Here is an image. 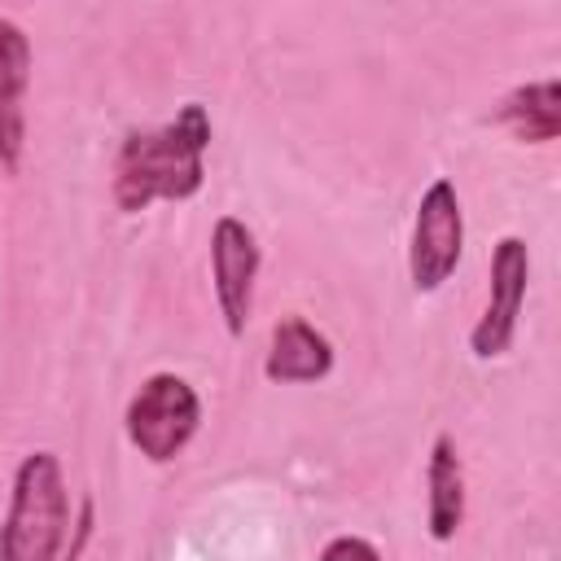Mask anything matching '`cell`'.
I'll use <instances>...</instances> for the list:
<instances>
[{
    "label": "cell",
    "instance_id": "6da1fadb",
    "mask_svg": "<svg viewBox=\"0 0 561 561\" xmlns=\"http://www.w3.org/2000/svg\"><path fill=\"white\" fill-rule=\"evenodd\" d=\"M210 114L188 101L171 123L153 131H127L114 158V206L140 215L153 202H184L206 184Z\"/></svg>",
    "mask_w": 561,
    "mask_h": 561
},
{
    "label": "cell",
    "instance_id": "7a4b0ae2",
    "mask_svg": "<svg viewBox=\"0 0 561 561\" xmlns=\"http://www.w3.org/2000/svg\"><path fill=\"white\" fill-rule=\"evenodd\" d=\"M70 526V491L57 451H26L13 469L9 513L0 526V561H57Z\"/></svg>",
    "mask_w": 561,
    "mask_h": 561
},
{
    "label": "cell",
    "instance_id": "3957f363",
    "mask_svg": "<svg viewBox=\"0 0 561 561\" xmlns=\"http://www.w3.org/2000/svg\"><path fill=\"white\" fill-rule=\"evenodd\" d=\"M202 425V399L197 390L175 377V373H153L145 377V386L131 394L127 403V416H123V430H127V443L153 460V465H167L175 460L193 434Z\"/></svg>",
    "mask_w": 561,
    "mask_h": 561
},
{
    "label": "cell",
    "instance_id": "277c9868",
    "mask_svg": "<svg viewBox=\"0 0 561 561\" xmlns=\"http://www.w3.org/2000/svg\"><path fill=\"white\" fill-rule=\"evenodd\" d=\"M465 254V215L456 184L447 175L430 180V188L416 202L412 219V245H408V276L416 294H434L451 280L456 263Z\"/></svg>",
    "mask_w": 561,
    "mask_h": 561
},
{
    "label": "cell",
    "instance_id": "5b68a950",
    "mask_svg": "<svg viewBox=\"0 0 561 561\" xmlns=\"http://www.w3.org/2000/svg\"><path fill=\"white\" fill-rule=\"evenodd\" d=\"M526 285H530V250L522 237H500L491 250V294L486 307L478 316V324L469 329V351L473 359H500L513 337H517V316L526 302Z\"/></svg>",
    "mask_w": 561,
    "mask_h": 561
},
{
    "label": "cell",
    "instance_id": "8992f818",
    "mask_svg": "<svg viewBox=\"0 0 561 561\" xmlns=\"http://www.w3.org/2000/svg\"><path fill=\"white\" fill-rule=\"evenodd\" d=\"M254 276H259V241L237 215H219L210 228V280L224 329L232 337L245 333L254 307Z\"/></svg>",
    "mask_w": 561,
    "mask_h": 561
},
{
    "label": "cell",
    "instance_id": "52a82bcc",
    "mask_svg": "<svg viewBox=\"0 0 561 561\" xmlns=\"http://www.w3.org/2000/svg\"><path fill=\"white\" fill-rule=\"evenodd\" d=\"M26 88H31V39L0 13V167L18 171L26 149Z\"/></svg>",
    "mask_w": 561,
    "mask_h": 561
},
{
    "label": "cell",
    "instance_id": "ba28073f",
    "mask_svg": "<svg viewBox=\"0 0 561 561\" xmlns=\"http://www.w3.org/2000/svg\"><path fill=\"white\" fill-rule=\"evenodd\" d=\"M329 373H333V342L311 320L285 316L272 329L263 377L280 381V386H307V381H324Z\"/></svg>",
    "mask_w": 561,
    "mask_h": 561
},
{
    "label": "cell",
    "instance_id": "9c48e42d",
    "mask_svg": "<svg viewBox=\"0 0 561 561\" xmlns=\"http://www.w3.org/2000/svg\"><path fill=\"white\" fill-rule=\"evenodd\" d=\"M425 486H430L425 530H430L434 543H447V539H456V530L465 522V465H460V451H456L451 434H438L430 443Z\"/></svg>",
    "mask_w": 561,
    "mask_h": 561
},
{
    "label": "cell",
    "instance_id": "30bf717a",
    "mask_svg": "<svg viewBox=\"0 0 561 561\" xmlns=\"http://www.w3.org/2000/svg\"><path fill=\"white\" fill-rule=\"evenodd\" d=\"M495 118H500L517 140H526V145H548V140H557V131H561V83L548 75V79H535V83L513 88V92L500 101Z\"/></svg>",
    "mask_w": 561,
    "mask_h": 561
},
{
    "label": "cell",
    "instance_id": "8fae6325",
    "mask_svg": "<svg viewBox=\"0 0 561 561\" xmlns=\"http://www.w3.org/2000/svg\"><path fill=\"white\" fill-rule=\"evenodd\" d=\"M320 561H381V552L359 535H337V539L324 543Z\"/></svg>",
    "mask_w": 561,
    "mask_h": 561
}]
</instances>
